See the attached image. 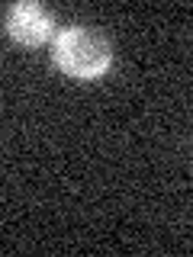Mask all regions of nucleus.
<instances>
[{"label":"nucleus","instance_id":"1","mask_svg":"<svg viewBox=\"0 0 193 257\" xmlns=\"http://www.w3.org/2000/svg\"><path fill=\"white\" fill-rule=\"evenodd\" d=\"M52 61L58 71H64L74 80H96L113 64V45L96 29L84 26V23H71L55 36Z\"/></svg>","mask_w":193,"mask_h":257},{"label":"nucleus","instance_id":"2","mask_svg":"<svg viewBox=\"0 0 193 257\" xmlns=\"http://www.w3.org/2000/svg\"><path fill=\"white\" fill-rule=\"evenodd\" d=\"M4 26L7 32L23 45H42L52 36H58V23L48 7L36 4V0H16L4 10Z\"/></svg>","mask_w":193,"mask_h":257}]
</instances>
